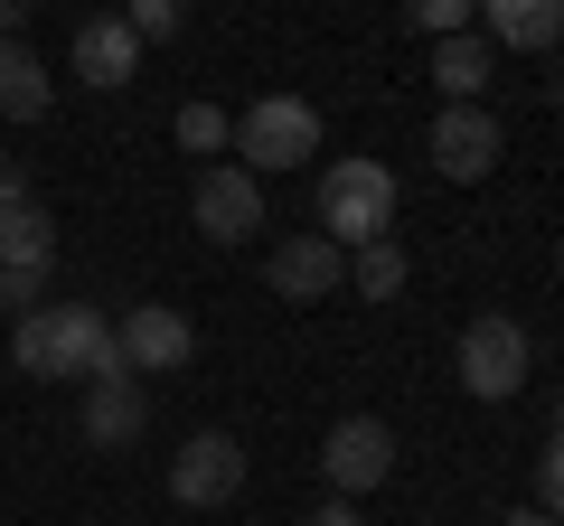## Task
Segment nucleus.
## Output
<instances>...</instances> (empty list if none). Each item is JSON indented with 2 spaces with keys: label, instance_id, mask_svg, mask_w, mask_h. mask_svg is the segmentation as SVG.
<instances>
[{
  "label": "nucleus",
  "instance_id": "nucleus-1",
  "mask_svg": "<svg viewBox=\"0 0 564 526\" xmlns=\"http://www.w3.org/2000/svg\"><path fill=\"white\" fill-rule=\"evenodd\" d=\"M20 376H47V385H104V376H132L113 348V320L95 302H39L20 310V339H10Z\"/></svg>",
  "mask_w": 564,
  "mask_h": 526
},
{
  "label": "nucleus",
  "instance_id": "nucleus-2",
  "mask_svg": "<svg viewBox=\"0 0 564 526\" xmlns=\"http://www.w3.org/2000/svg\"><path fill=\"white\" fill-rule=\"evenodd\" d=\"M311 226H321L339 254H358V244L395 235V169L367 161V151L329 161V169H321V217H311Z\"/></svg>",
  "mask_w": 564,
  "mask_h": 526
},
{
  "label": "nucleus",
  "instance_id": "nucleus-3",
  "mask_svg": "<svg viewBox=\"0 0 564 526\" xmlns=\"http://www.w3.org/2000/svg\"><path fill=\"white\" fill-rule=\"evenodd\" d=\"M236 151H245L236 169H254V179H273V169H311V161H321V113H311L302 95H263V103H245Z\"/></svg>",
  "mask_w": 564,
  "mask_h": 526
},
{
  "label": "nucleus",
  "instance_id": "nucleus-4",
  "mask_svg": "<svg viewBox=\"0 0 564 526\" xmlns=\"http://www.w3.org/2000/svg\"><path fill=\"white\" fill-rule=\"evenodd\" d=\"M452 366H462V385L480 395V405H508L527 376H536V339H527L508 310H489V320L462 329V348H452Z\"/></svg>",
  "mask_w": 564,
  "mask_h": 526
},
{
  "label": "nucleus",
  "instance_id": "nucleus-5",
  "mask_svg": "<svg viewBox=\"0 0 564 526\" xmlns=\"http://www.w3.org/2000/svg\"><path fill=\"white\" fill-rule=\"evenodd\" d=\"M321 480L329 498H367V489L395 480V424H377V414H339V424L321 432Z\"/></svg>",
  "mask_w": 564,
  "mask_h": 526
},
{
  "label": "nucleus",
  "instance_id": "nucleus-6",
  "mask_svg": "<svg viewBox=\"0 0 564 526\" xmlns=\"http://www.w3.org/2000/svg\"><path fill=\"white\" fill-rule=\"evenodd\" d=\"M113 348H122L132 376H180V366L198 358V320L170 310V302H132V310L113 320Z\"/></svg>",
  "mask_w": 564,
  "mask_h": 526
},
{
  "label": "nucleus",
  "instance_id": "nucleus-7",
  "mask_svg": "<svg viewBox=\"0 0 564 526\" xmlns=\"http://www.w3.org/2000/svg\"><path fill=\"white\" fill-rule=\"evenodd\" d=\"M423 151H433V169H443L452 188H470V179H489V169H499L508 132H499V113H489V103H443Z\"/></svg>",
  "mask_w": 564,
  "mask_h": 526
},
{
  "label": "nucleus",
  "instance_id": "nucleus-8",
  "mask_svg": "<svg viewBox=\"0 0 564 526\" xmlns=\"http://www.w3.org/2000/svg\"><path fill=\"white\" fill-rule=\"evenodd\" d=\"M170 498H180V507L245 498V442H236V432H188V442L170 451Z\"/></svg>",
  "mask_w": 564,
  "mask_h": 526
},
{
  "label": "nucleus",
  "instance_id": "nucleus-9",
  "mask_svg": "<svg viewBox=\"0 0 564 526\" xmlns=\"http://www.w3.org/2000/svg\"><path fill=\"white\" fill-rule=\"evenodd\" d=\"M47 273H57V217L29 198V207H10V217H0V283H10V302L39 310Z\"/></svg>",
  "mask_w": 564,
  "mask_h": 526
},
{
  "label": "nucleus",
  "instance_id": "nucleus-10",
  "mask_svg": "<svg viewBox=\"0 0 564 526\" xmlns=\"http://www.w3.org/2000/svg\"><path fill=\"white\" fill-rule=\"evenodd\" d=\"M263 283H273V302H329V292L348 283V254L321 226H302V235H282L273 254H263Z\"/></svg>",
  "mask_w": 564,
  "mask_h": 526
},
{
  "label": "nucleus",
  "instance_id": "nucleus-11",
  "mask_svg": "<svg viewBox=\"0 0 564 526\" xmlns=\"http://www.w3.org/2000/svg\"><path fill=\"white\" fill-rule=\"evenodd\" d=\"M188 207H198V235L207 244H245L263 226V179H254V169H236V161H207Z\"/></svg>",
  "mask_w": 564,
  "mask_h": 526
},
{
  "label": "nucleus",
  "instance_id": "nucleus-12",
  "mask_svg": "<svg viewBox=\"0 0 564 526\" xmlns=\"http://www.w3.org/2000/svg\"><path fill=\"white\" fill-rule=\"evenodd\" d=\"M76 76L95 85V95H122V85L141 76V39L122 29V10H95V20L76 29Z\"/></svg>",
  "mask_w": 564,
  "mask_h": 526
},
{
  "label": "nucleus",
  "instance_id": "nucleus-13",
  "mask_svg": "<svg viewBox=\"0 0 564 526\" xmlns=\"http://www.w3.org/2000/svg\"><path fill=\"white\" fill-rule=\"evenodd\" d=\"M141 424H151V405H141V376H104V385H85V442H95V451H132Z\"/></svg>",
  "mask_w": 564,
  "mask_h": 526
},
{
  "label": "nucleus",
  "instance_id": "nucleus-14",
  "mask_svg": "<svg viewBox=\"0 0 564 526\" xmlns=\"http://www.w3.org/2000/svg\"><path fill=\"white\" fill-rule=\"evenodd\" d=\"M480 39L489 47H527V57H545V47H564V0H480Z\"/></svg>",
  "mask_w": 564,
  "mask_h": 526
},
{
  "label": "nucleus",
  "instance_id": "nucleus-15",
  "mask_svg": "<svg viewBox=\"0 0 564 526\" xmlns=\"http://www.w3.org/2000/svg\"><path fill=\"white\" fill-rule=\"evenodd\" d=\"M433 85H443V103H480L489 85H499V47H489L480 29H462V39H433Z\"/></svg>",
  "mask_w": 564,
  "mask_h": 526
},
{
  "label": "nucleus",
  "instance_id": "nucleus-16",
  "mask_svg": "<svg viewBox=\"0 0 564 526\" xmlns=\"http://www.w3.org/2000/svg\"><path fill=\"white\" fill-rule=\"evenodd\" d=\"M47 103H57V85L29 57V39H0V122H39Z\"/></svg>",
  "mask_w": 564,
  "mask_h": 526
},
{
  "label": "nucleus",
  "instance_id": "nucleus-17",
  "mask_svg": "<svg viewBox=\"0 0 564 526\" xmlns=\"http://www.w3.org/2000/svg\"><path fill=\"white\" fill-rule=\"evenodd\" d=\"M404 283H414L404 235H377V244H358V254H348V292H358V302H395Z\"/></svg>",
  "mask_w": 564,
  "mask_h": 526
},
{
  "label": "nucleus",
  "instance_id": "nucleus-18",
  "mask_svg": "<svg viewBox=\"0 0 564 526\" xmlns=\"http://www.w3.org/2000/svg\"><path fill=\"white\" fill-rule=\"evenodd\" d=\"M180 151H236V113H217V103H188V113H180Z\"/></svg>",
  "mask_w": 564,
  "mask_h": 526
},
{
  "label": "nucleus",
  "instance_id": "nucleus-19",
  "mask_svg": "<svg viewBox=\"0 0 564 526\" xmlns=\"http://www.w3.org/2000/svg\"><path fill=\"white\" fill-rule=\"evenodd\" d=\"M404 20H414L423 39H462V29L480 20V0H404Z\"/></svg>",
  "mask_w": 564,
  "mask_h": 526
},
{
  "label": "nucleus",
  "instance_id": "nucleus-20",
  "mask_svg": "<svg viewBox=\"0 0 564 526\" xmlns=\"http://www.w3.org/2000/svg\"><path fill=\"white\" fill-rule=\"evenodd\" d=\"M180 20H188V0H122V29H132L141 47H151V39H180Z\"/></svg>",
  "mask_w": 564,
  "mask_h": 526
},
{
  "label": "nucleus",
  "instance_id": "nucleus-21",
  "mask_svg": "<svg viewBox=\"0 0 564 526\" xmlns=\"http://www.w3.org/2000/svg\"><path fill=\"white\" fill-rule=\"evenodd\" d=\"M536 507H545V517H564V424H555V442L536 451Z\"/></svg>",
  "mask_w": 564,
  "mask_h": 526
},
{
  "label": "nucleus",
  "instance_id": "nucleus-22",
  "mask_svg": "<svg viewBox=\"0 0 564 526\" xmlns=\"http://www.w3.org/2000/svg\"><path fill=\"white\" fill-rule=\"evenodd\" d=\"M302 526H367V507H358V498H321Z\"/></svg>",
  "mask_w": 564,
  "mask_h": 526
},
{
  "label": "nucleus",
  "instance_id": "nucleus-23",
  "mask_svg": "<svg viewBox=\"0 0 564 526\" xmlns=\"http://www.w3.org/2000/svg\"><path fill=\"white\" fill-rule=\"evenodd\" d=\"M29 198H39V188H29V169L0 161V217H10V207H29Z\"/></svg>",
  "mask_w": 564,
  "mask_h": 526
},
{
  "label": "nucleus",
  "instance_id": "nucleus-24",
  "mask_svg": "<svg viewBox=\"0 0 564 526\" xmlns=\"http://www.w3.org/2000/svg\"><path fill=\"white\" fill-rule=\"evenodd\" d=\"M499 526H564V517H545V507H536V498H527V507H508V517H499Z\"/></svg>",
  "mask_w": 564,
  "mask_h": 526
},
{
  "label": "nucleus",
  "instance_id": "nucleus-25",
  "mask_svg": "<svg viewBox=\"0 0 564 526\" xmlns=\"http://www.w3.org/2000/svg\"><path fill=\"white\" fill-rule=\"evenodd\" d=\"M29 29V0H0V39H20Z\"/></svg>",
  "mask_w": 564,
  "mask_h": 526
},
{
  "label": "nucleus",
  "instance_id": "nucleus-26",
  "mask_svg": "<svg viewBox=\"0 0 564 526\" xmlns=\"http://www.w3.org/2000/svg\"><path fill=\"white\" fill-rule=\"evenodd\" d=\"M0 310H10V283H0Z\"/></svg>",
  "mask_w": 564,
  "mask_h": 526
},
{
  "label": "nucleus",
  "instance_id": "nucleus-27",
  "mask_svg": "<svg viewBox=\"0 0 564 526\" xmlns=\"http://www.w3.org/2000/svg\"><path fill=\"white\" fill-rule=\"evenodd\" d=\"M555 95H564V66H555Z\"/></svg>",
  "mask_w": 564,
  "mask_h": 526
}]
</instances>
